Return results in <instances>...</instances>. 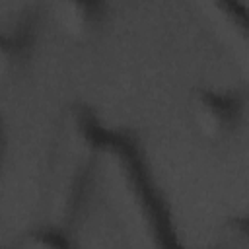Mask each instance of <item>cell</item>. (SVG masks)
<instances>
[{
    "label": "cell",
    "mask_w": 249,
    "mask_h": 249,
    "mask_svg": "<svg viewBox=\"0 0 249 249\" xmlns=\"http://www.w3.org/2000/svg\"><path fill=\"white\" fill-rule=\"evenodd\" d=\"M191 119L196 132L210 140H224L233 132L239 123V105L233 97L214 91L200 89L191 99Z\"/></svg>",
    "instance_id": "6da1fadb"
},
{
    "label": "cell",
    "mask_w": 249,
    "mask_h": 249,
    "mask_svg": "<svg viewBox=\"0 0 249 249\" xmlns=\"http://www.w3.org/2000/svg\"><path fill=\"white\" fill-rule=\"evenodd\" d=\"M105 6L99 2H62L54 6V19L64 35L86 41L95 37L105 23Z\"/></svg>",
    "instance_id": "7a4b0ae2"
},
{
    "label": "cell",
    "mask_w": 249,
    "mask_h": 249,
    "mask_svg": "<svg viewBox=\"0 0 249 249\" xmlns=\"http://www.w3.org/2000/svg\"><path fill=\"white\" fill-rule=\"evenodd\" d=\"M31 53L33 49L25 33H0V80L19 78L29 66Z\"/></svg>",
    "instance_id": "3957f363"
},
{
    "label": "cell",
    "mask_w": 249,
    "mask_h": 249,
    "mask_svg": "<svg viewBox=\"0 0 249 249\" xmlns=\"http://www.w3.org/2000/svg\"><path fill=\"white\" fill-rule=\"evenodd\" d=\"M23 249H76V247L58 231L39 230L27 235Z\"/></svg>",
    "instance_id": "277c9868"
},
{
    "label": "cell",
    "mask_w": 249,
    "mask_h": 249,
    "mask_svg": "<svg viewBox=\"0 0 249 249\" xmlns=\"http://www.w3.org/2000/svg\"><path fill=\"white\" fill-rule=\"evenodd\" d=\"M0 249H4V247H0Z\"/></svg>",
    "instance_id": "5b68a950"
}]
</instances>
